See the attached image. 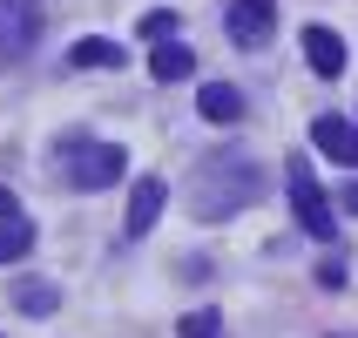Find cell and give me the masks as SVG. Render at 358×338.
Returning <instances> with one entry per match:
<instances>
[{
  "mask_svg": "<svg viewBox=\"0 0 358 338\" xmlns=\"http://www.w3.org/2000/svg\"><path fill=\"white\" fill-rule=\"evenodd\" d=\"M142 34H149V41H169V34H176V14H169V7H149V14H142Z\"/></svg>",
  "mask_w": 358,
  "mask_h": 338,
  "instance_id": "obj_15",
  "label": "cell"
},
{
  "mask_svg": "<svg viewBox=\"0 0 358 338\" xmlns=\"http://www.w3.org/2000/svg\"><path fill=\"white\" fill-rule=\"evenodd\" d=\"M318 284H324V291H338V284H345V264L324 258V264H318Z\"/></svg>",
  "mask_w": 358,
  "mask_h": 338,
  "instance_id": "obj_16",
  "label": "cell"
},
{
  "mask_svg": "<svg viewBox=\"0 0 358 338\" xmlns=\"http://www.w3.org/2000/svg\"><path fill=\"white\" fill-rule=\"evenodd\" d=\"M345 210H352V217H358V183H345Z\"/></svg>",
  "mask_w": 358,
  "mask_h": 338,
  "instance_id": "obj_18",
  "label": "cell"
},
{
  "mask_svg": "<svg viewBox=\"0 0 358 338\" xmlns=\"http://www.w3.org/2000/svg\"><path fill=\"white\" fill-rule=\"evenodd\" d=\"M223 34L237 41V48H264V41L278 34V0H230Z\"/></svg>",
  "mask_w": 358,
  "mask_h": 338,
  "instance_id": "obj_4",
  "label": "cell"
},
{
  "mask_svg": "<svg viewBox=\"0 0 358 338\" xmlns=\"http://www.w3.org/2000/svg\"><path fill=\"white\" fill-rule=\"evenodd\" d=\"M68 68H129V55H122V41L88 34V41H75V48H68Z\"/></svg>",
  "mask_w": 358,
  "mask_h": 338,
  "instance_id": "obj_10",
  "label": "cell"
},
{
  "mask_svg": "<svg viewBox=\"0 0 358 338\" xmlns=\"http://www.w3.org/2000/svg\"><path fill=\"white\" fill-rule=\"evenodd\" d=\"M129 176V156H122V142H61V183H75V190H108V183Z\"/></svg>",
  "mask_w": 358,
  "mask_h": 338,
  "instance_id": "obj_2",
  "label": "cell"
},
{
  "mask_svg": "<svg viewBox=\"0 0 358 338\" xmlns=\"http://www.w3.org/2000/svg\"><path fill=\"white\" fill-rule=\"evenodd\" d=\"M0 217H20V210H14V190H7V183H0Z\"/></svg>",
  "mask_w": 358,
  "mask_h": 338,
  "instance_id": "obj_17",
  "label": "cell"
},
{
  "mask_svg": "<svg viewBox=\"0 0 358 338\" xmlns=\"http://www.w3.org/2000/svg\"><path fill=\"white\" fill-rule=\"evenodd\" d=\"M162 203H169V183L162 176H136V190H129V223H122V237H149L162 217Z\"/></svg>",
  "mask_w": 358,
  "mask_h": 338,
  "instance_id": "obj_6",
  "label": "cell"
},
{
  "mask_svg": "<svg viewBox=\"0 0 358 338\" xmlns=\"http://www.w3.org/2000/svg\"><path fill=\"white\" fill-rule=\"evenodd\" d=\"M196 108H203V122H223V129H230V122L243 115V95H237V88H230V81H203Z\"/></svg>",
  "mask_w": 358,
  "mask_h": 338,
  "instance_id": "obj_9",
  "label": "cell"
},
{
  "mask_svg": "<svg viewBox=\"0 0 358 338\" xmlns=\"http://www.w3.org/2000/svg\"><path fill=\"white\" fill-rule=\"evenodd\" d=\"M311 142H318V156H331V162H345V169H358V122L318 115V122H311Z\"/></svg>",
  "mask_w": 358,
  "mask_h": 338,
  "instance_id": "obj_7",
  "label": "cell"
},
{
  "mask_svg": "<svg viewBox=\"0 0 358 338\" xmlns=\"http://www.w3.org/2000/svg\"><path fill=\"white\" fill-rule=\"evenodd\" d=\"M61 304V291L48 278H34V284H20V311H27V318H48V311H55Z\"/></svg>",
  "mask_w": 358,
  "mask_h": 338,
  "instance_id": "obj_13",
  "label": "cell"
},
{
  "mask_svg": "<svg viewBox=\"0 0 358 338\" xmlns=\"http://www.w3.org/2000/svg\"><path fill=\"white\" fill-rule=\"evenodd\" d=\"M257 197H264V162L243 156V149H217V156H203L196 176H189V210H196L203 223L237 217V210H250Z\"/></svg>",
  "mask_w": 358,
  "mask_h": 338,
  "instance_id": "obj_1",
  "label": "cell"
},
{
  "mask_svg": "<svg viewBox=\"0 0 358 338\" xmlns=\"http://www.w3.org/2000/svg\"><path fill=\"white\" fill-rule=\"evenodd\" d=\"M41 41V0H0V61H20Z\"/></svg>",
  "mask_w": 358,
  "mask_h": 338,
  "instance_id": "obj_5",
  "label": "cell"
},
{
  "mask_svg": "<svg viewBox=\"0 0 358 338\" xmlns=\"http://www.w3.org/2000/svg\"><path fill=\"white\" fill-rule=\"evenodd\" d=\"M189 68H196V55H189L182 41H156V55H149V75L156 81H182Z\"/></svg>",
  "mask_w": 358,
  "mask_h": 338,
  "instance_id": "obj_11",
  "label": "cell"
},
{
  "mask_svg": "<svg viewBox=\"0 0 358 338\" xmlns=\"http://www.w3.org/2000/svg\"><path fill=\"white\" fill-rule=\"evenodd\" d=\"M34 251V223L27 217H0V264H20Z\"/></svg>",
  "mask_w": 358,
  "mask_h": 338,
  "instance_id": "obj_12",
  "label": "cell"
},
{
  "mask_svg": "<svg viewBox=\"0 0 358 338\" xmlns=\"http://www.w3.org/2000/svg\"><path fill=\"white\" fill-rule=\"evenodd\" d=\"M284 190H291V210H298V230H304V237H318V244L338 237V217H331V197L318 190V176L284 169Z\"/></svg>",
  "mask_w": 358,
  "mask_h": 338,
  "instance_id": "obj_3",
  "label": "cell"
},
{
  "mask_svg": "<svg viewBox=\"0 0 358 338\" xmlns=\"http://www.w3.org/2000/svg\"><path fill=\"white\" fill-rule=\"evenodd\" d=\"M176 338H223V318L217 311H189V318L176 325Z\"/></svg>",
  "mask_w": 358,
  "mask_h": 338,
  "instance_id": "obj_14",
  "label": "cell"
},
{
  "mask_svg": "<svg viewBox=\"0 0 358 338\" xmlns=\"http://www.w3.org/2000/svg\"><path fill=\"white\" fill-rule=\"evenodd\" d=\"M304 61H311V75H345V41L331 27H304Z\"/></svg>",
  "mask_w": 358,
  "mask_h": 338,
  "instance_id": "obj_8",
  "label": "cell"
}]
</instances>
